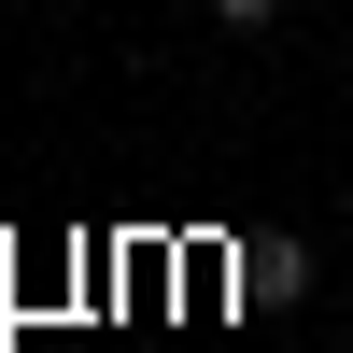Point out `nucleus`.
Listing matches in <instances>:
<instances>
[{"mask_svg": "<svg viewBox=\"0 0 353 353\" xmlns=\"http://www.w3.org/2000/svg\"><path fill=\"white\" fill-rule=\"evenodd\" d=\"M212 14H226V28H269V14H283V0H212Z\"/></svg>", "mask_w": 353, "mask_h": 353, "instance_id": "1", "label": "nucleus"}]
</instances>
